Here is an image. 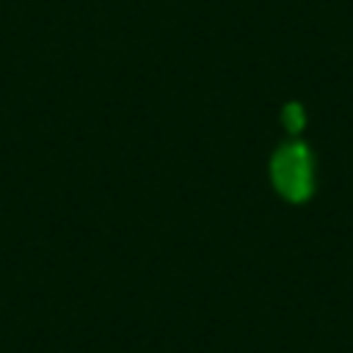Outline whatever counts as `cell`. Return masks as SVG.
Wrapping results in <instances>:
<instances>
[{"instance_id": "cell-1", "label": "cell", "mask_w": 353, "mask_h": 353, "mask_svg": "<svg viewBox=\"0 0 353 353\" xmlns=\"http://www.w3.org/2000/svg\"><path fill=\"white\" fill-rule=\"evenodd\" d=\"M270 182L273 190L290 201L303 204L314 193V157L303 141L281 143L270 157Z\"/></svg>"}, {"instance_id": "cell-2", "label": "cell", "mask_w": 353, "mask_h": 353, "mask_svg": "<svg viewBox=\"0 0 353 353\" xmlns=\"http://www.w3.org/2000/svg\"><path fill=\"white\" fill-rule=\"evenodd\" d=\"M281 121H284V127H287L290 132H301V130H303V124H306V116H303V108H301L298 102H290V105H284V113H281Z\"/></svg>"}]
</instances>
